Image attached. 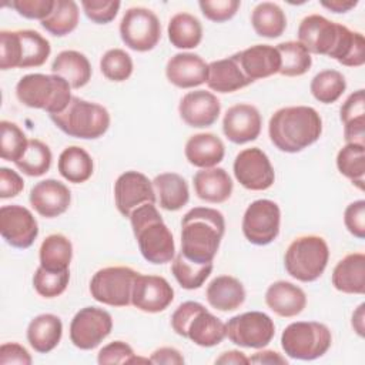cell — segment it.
Masks as SVG:
<instances>
[{"instance_id":"8992f818","label":"cell","mask_w":365,"mask_h":365,"mask_svg":"<svg viewBox=\"0 0 365 365\" xmlns=\"http://www.w3.org/2000/svg\"><path fill=\"white\" fill-rule=\"evenodd\" d=\"M51 53L50 41L36 30L0 31V68L40 67Z\"/></svg>"},{"instance_id":"b9f144b4","label":"cell","mask_w":365,"mask_h":365,"mask_svg":"<svg viewBox=\"0 0 365 365\" xmlns=\"http://www.w3.org/2000/svg\"><path fill=\"white\" fill-rule=\"evenodd\" d=\"M212 271V262L198 264L188 259L181 251L173 258L171 272L184 289H197L202 287Z\"/></svg>"},{"instance_id":"484cf974","label":"cell","mask_w":365,"mask_h":365,"mask_svg":"<svg viewBox=\"0 0 365 365\" xmlns=\"http://www.w3.org/2000/svg\"><path fill=\"white\" fill-rule=\"evenodd\" d=\"M192 182L197 197L211 204L225 202L234 188L230 174L221 167L201 168L194 174Z\"/></svg>"},{"instance_id":"83f0119b","label":"cell","mask_w":365,"mask_h":365,"mask_svg":"<svg viewBox=\"0 0 365 365\" xmlns=\"http://www.w3.org/2000/svg\"><path fill=\"white\" fill-rule=\"evenodd\" d=\"M336 291L344 294L365 292V255L364 252H351L338 261L331 277Z\"/></svg>"},{"instance_id":"7bdbcfd3","label":"cell","mask_w":365,"mask_h":365,"mask_svg":"<svg viewBox=\"0 0 365 365\" xmlns=\"http://www.w3.org/2000/svg\"><path fill=\"white\" fill-rule=\"evenodd\" d=\"M331 58L346 67H361L365 63V38L362 33L352 31L344 26Z\"/></svg>"},{"instance_id":"ffe728a7","label":"cell","mask_w":365,"mask_h":365,"mask_svg":"<svg viewBox=\"0 0 365 365\" xmlns=\"http://www.w3.org/2000/svg\"><path fill=\"white\" fill-rule=\"evenodd\" d=\"M262 118L252 104L240 103L231 106L222 118V133L234 144H245L258 138Z\"/></svg>"},{"instance_id":"74e56055","label":"cell","mask_w":365,"mask_h":365,"mask_svg":"<svg viewBox=\"0 0 365 365\" xmlns=\"http://www.w3.org/2000/svg\"><path fill=\"white\" fill-rule=\"evenodd\" d=\"M40 265L48 271H66L73 258L71 241L63 234L47 235L38 250Z\"/></svg>"},{"instance_id":"44dd1931","label":"cell","mask_w":365,"mask_h":365,"mask_svg":"<svg viewBox=\"0 0 365 365\" xmlns=\"http://www.w3.org/2000/svg\"><path fill=\"white\" fill-rule=\"evenodd\" d=\"M181 120L194 128L212 125L221 113V103L215 94L205 90L188 91L178 104Z\"/></svg>"},{"instance_id":"7dc6e473","label":"cell","mask_w":365,"mask_h":365,"mask_svg":"<svg viewBox=\"0 0 365 365\" xmlns=\"http://www.w3.org/2000/svg\"><path fill=\"white\" fill-rule=\"evenodd\" d=\"M133 58L123 48H110L100 60V70L110 81L121 83L128 80L133 74Z\"/></svg>"},{"instance_id":"4dcf8cb0","label":"cell","mask_w":365,"mask_h":365,"mask_svg":"<svg viewBox=\"0 0 365 365\" xmlns=\"http://www.w3.org/2000/svg\"><path fill=\"white\" fill-rule=\"evenodd\" d=\"M63 335V322L54 314H40L34 317L27 327V341L38 354L53 351Z\"/></svg>"},{"instance_id":"f5cc1de1","label":"cell","mask_w":365,"mask_h":365,"mask_svg":"<svg viewBox=\"0 0 365 365\" xmlns=\"http://www.w3.org/2000/svg\"><path fill=\"white\" fill-rule=\"evenodd\" d=\"M10 6L24 19L44 20L54 7V0H13Z\"/></svg>"},{"instance_id":"681fc988","label":"cell","mask_w":365,"mask_h":365,"mask_svg":"<svg viewBox=\"0 0 365 365\" xmlns=\"http://www.w3.org/2000/svg\"><path fill=\"white\" fill-rule=\"evenodd\" d=\"M198 6L205 19L215 21V23H224L235 16V13L238 11V9L241 6V1H238V0H200Z\"/></svg>"},{"instance_id":"603a6c76","label":"cell","mask_w":365,"mask_h":365,"mask_svg":"<svg viewBox=\"0 0 365 365\" xmlns=\"http://www.w3.org/2000/svg\"><path fill=\"white\" fill-rule=\"evenodd\" d=\"M167 80L178 88H194L207 83L208 64L194 53H177L165 66Z\"/></svg>"},{"instance_id":"60d3db41","label":"cell","mask_w":365,"mask_h":365,"mask_svg":"<svg viewBox=\"0 0 365 365\" xmlns=\"http://www.w3.org/2000/svg\"><path fill=\"white\" fill-rule=\"evenodd\" d=\"M275 48L281 58V76L298 77L311 68L312 57L299 41H284L277 44Z\"/></svg>"},{"instance_id":"d6a6232c","label":"cell","mask_w":365,"mask_h":365,"mask_svg":"<svg viewBox=\"0 0 365 365\" xmlns=\"http://www.w3.org/2000/svg\"><path fill=\"white\" fill-rule=\"evenodd\" d=\"M345 143L365 145V93L362 88L351 93L339 108Z\"/></svg>"},{"instance_id":"9a60e30c","label":"cell","mask_w":365,"mask_h":365,"mask_svg":"<svg viewBox=\"0 0 365 365\" xmlns=\"http://www.w3.org/2000/svg\"><path fill=\"white\" fill-rule=\"evenodd\" d=\"M237 181L247 190L264 191L275 181V171L268 155L258 147L240 151L232 164Z\"/></svg>"},{"instance_id":"8fae6325","label":"cell","mask_w":365,"mask_h":365,"mask_svg":"<svg viewBox=\"0 0 365 365\" xmlns=\"http://www.w3.org/2000/svg\"><path fill=\"white\" fill-rule=\"evenodd\" d=\"M120 37L134 51H150L161 38V23L157 14L145 7H130L120 21Z\"/></svg>"},{"instance_id":"ba28073f","label":"cell","mask_w":365,"mask_h":365,"mask_svg":"<svg viewBox=\"0 0 365 365\" xmlns=\"http://www.w3.org/2000/svg\"><path fill=\"white\" fill-rule=\"evenodd\" d=\"M329 259V247L319 235L297 237L284 255L285 271L297 281L312 282L318 279Z\"/></svg>"},{"instance_id":"277c9868","label":"cell","mask_w":365,"mask_h":365,"mask_svg":"<svg viewBox=\"0 0 365 365\" xmlns=\"http://www.w3.org/2000/svg\"><path fill=\"white\" fill-rule=\"evenodd\" d=\"M17 100L30 107L48 113V115L64 111L71 100V87L60 76L33 73L23 76L16 84Z\"/></svg>"},{"instance_id":"ac0fdd59","label":"cell","mask_w":365,"mask_h":365,"mask_svg":"<svg viewBox=\"0 0 365 365\" xmlns=\"http://www.w3.org/2000/svg\"><path fill=\"white\" fill-rule=\"evenodd\" d=\"M0 234L9 245L26 250L36 241L38 224L29 208L19 204L3 205L0 208Z\"/></svg>"},{"instance_id":"f907efd6","label":"cell","mask_w":365,"mask_h":365,"mask_svg":"<svg viewBox=\"0 0 365 365\" xmlns=\"http://www.w3.org/2000/svg\"><path fill=\"white\" fill-rule=\"evenodd\" d=\"M121 3L117 0L101 1V0H83L81 7L86 16L97 23V24H107L113 21L120 10Z\"/></svg>"},{"instance_id":"d4e9b609","label":"cell","mask_w":365,"mask_h":365,"mask_svg":"<svg viewBox=\"0 0 365 365\" xmlns=\"http://www.w3.org/2000/svg\"><path fill=\"white\" fill-rule=\"evenodd\" d=\"M265 304L278 317L292 318L307 307V295L289 281H275L265 291Z\"/></svg>"},{"instance_id":"9f6ffc18","label":"cell","mask_w":365,"mask_h":365,"mask_svg":"<svg viewBox=\"0 0 365 365\" xmlns=\"http://www.w3.org/2000/svg\"><path fill=\"white\" fill-rule=\"evenodd\" d=\"M33 362L29 351L17 344V342H4L0 346V364H20V365H30Z\"/></svg>"},{"instance_id":"7402d4cb","label":"cell","mask_w":365,"mask_h":365,"mask_svg":"<svg viewBox=\"0 0 365 365\" xmlns=\"http://www.w3.org/2000/svg\"><path fill=\"white\" fill-rule=\"evenodd\" d=\"M29 200L37 214L46 218H56L68 210L71 192L64 182L47 178L33 185Z\"/></svg>"},{"instance_id":"91938a15","label":"cell","mask_w":365,"mask_h":365,"mask_svg":"<svg viewBox=\"0 0 365 365\" xmlns=\"http://www.w3.org/2000/svg\"><path fill=\"white\" fill-rule=\"evenodd\" d=\"M215 364L242 365V364H250V361H248V356H245L244 352L237 351V349H231V351L222 352V354L215 359Z\"/></svg>"},{"instance_id":"e0dca14e","label":"cell","mask_w":365,"mask_h":365,"mask_svg":"<svg viewBox=\"0 0 365 365\" xmlns=\"http://www.w3.org/2000/svg\"><path fill=\"white\" fill-rule=\"evenodd\" d=\"M114 201L118 212L128 218L143 204H155L157 195L153 181L140 171H125L114 182Z\"/></svg>"},{"instance_id":"9c48e42d","label":"cell","mask_w":365,"mask_h":365,"mask_svg":"<svg viewBox=\"0 0 365 365\" xmlns=\"http://www.w3.org/2000/svg\"><path fill=\"white\" fill-rule=\"evenodd\" d=\"M332 334L325 324L317 321L291 322L281 335L282 351L292 359L312 361L328 352Z\"/></svg>"},{"instance_id":"6125c7cd","label":"cell","mask_w":365,"mask_h":365,"mask_svg":"<svg viewBox=\"0 0 365 365\" xmlns=\"http://www.w3.org/2000/svg\"><path fill=\"white\" fill-rule=\"evenodd\" d=\"M358 4L356 0H329L321 1V6L334 11V13H346Z\"/></svg>"},{"instance_id":"5bb4252c","label":"cell","mask_w":365,"mask_h":365,"mask_svg":"<svg viewBox=\"0 0 365 365\" xmlns=\"http://www.w3.org/2000/svg\"><path fill=\"white\" fill-rule=\"evenodd\" d=\"M113 318L110 312L98 307H84L76 312L70 322V341L83 351L98 346L111 332Z\"/></svg>"},{"instance_id":"f546056e","label":"cell","mask_w":365,"mask_h":365,"mask_svg":"<svg viewBox=\"0 0 365 365\" xmlns=\"http://www.w3.org/2000/svg\"><path fill=\"white\" fill-rule=\"evenodd\" d=\"M208 304L221 312L238 309L245 301V288L240 279L231 275L215 277L205 289Z\"/></svg>"},{"instance_id":"6f0895ef","label":"cell","mask_w":365,"mask_h":365,"mask_svg":"<svg viewBox=\"0 0 365 365\" xmlns=\"http://www.w3.org/2000/svg\"><path fill=\"white\" fill-rule=\"evenodd\" d=\"M151 364H167V365H182L184 356L181 352L171 346H161L155 349L150 356Z\"/></svg>"},{"instance_id":"52a82bcc","label":"cell","mask_w":365,"mask_h":365,"mask_svg":"<svg viewBox=\"0 0 365 365\" xmlns=\"http://www.w3.org/2000/svg\"><path fill=\"white\" fill-rule=\"evenodd\" d=\"M50 120L64 134L81 140L100 138L110 127V113L106 107L76 96L64 111L50 115Z\"/></svg>"},{"instance_id":"5b68a950","label":"cell","mask_w":365,"mask_h":365,"mask_svg":"<svg viewBox=\"0 0 365 365\" xmlns=\"http://www.w3.org/2000/svg\"><path fill=\"white\" fill-rule=\"evenodd\" d=\"M174 332L198 346L211 348L227 336L225 324L197 301H185L171 315Z\"/></svg>"},{"instance_id":"cb8c5ba5","label":"cell","mask_w":365,"mask_h":365,"mask_svg":"<svg viewBox=\"0 0 365 365\" xmlns=\"http://www.w3.org/2000/svg\"><path fill=\"white\" fill-rule=\"evenodd\" d=\"M234 56L245 77L252 83L279 73L281 58L274 46L255 44Z\"/></svg>"},{"instance_id":"680465c9","label":"cell","mask_w":365,"mask_h":365,"mask_svg":"<svg viewBox=\"0 0 365 365\" xmlns=\"http://www.w3.org/2000/svg\"><path fill=\"white\" fill-rule=\"evenodd\" d=\"M248 361L250 364H258V365H287L288 364L285 356L271 349L258 351L252 356H250Z\"/></svg>"},{"instance_id":"d590c367","label":"cell","mask_w":365,"mask_h":365,"mask_svg":"<svg viewBox=\"0 0 365 365\" xmlns=\"http://www.w3.org/2000/svg\"><path fill=\"white\" fill-rule=\"evenodd\" d=\"M170 43L182 50L195 48L202 40V26L201 21L185 11L174 14L167 26Z\"/></svg>"},{"instance_id":"7a4b0ae2","label":"cell","mask_w":365,"mask_h":365,"mask_svg":"<svg viewBox=\"0 0 365 365\" xmlns=\"http://www.w3.org/2000/svg\"><path fill=\"white\" fill-rule=\"evenodd\" d=\"M322 134V120L309 106H291L277 110L268 123L271 143L282 153H299Z\"/></svg>"},{"instance_id":"8d00e7d4","label":"cell","mask_w":365,"mask_h":365,"mask_svg":"<svg viewBox=\"0 0 365 365\" xmlns=\"http://www.w3.org/2000/svg\"><path fill=\"white\" fill-rule=\"evenodd\" d=\"M254 31L265 38H277L287 29V17L282 9L272 1L258 3L251 13Z\"/></svg>"},{"instance_id":"ab89813d","label":"cell","mask_w":365,"mask_h":365,"mask_svg":"<svg viewBox=\"0 0 365 365\" xmlns=\"http://www.w3.org/2000/svg\"><path fill=\"white\" fill-rule=\"evenodd\" d=\"M336 168L359 190H364L365 145L346 143L336 154Z\"/></svg>"},{"instance_id":"94428289","label":"cell","mask_w":365,"mask_h":365,"mask_svg":"<svg viewBox=\"0 0 365 365\" xmlns=\"http://www.w3.org/2000/svg\"><path fill=\"white\" fill-rule=\"evenodd\" d=\"M351 325L354 328V331L364 338L365 336V304H359L358 308L354 311L352 314V319H351Z\"/></svg>"},{"instance_id":"e575fe53","label":"cell","mask_w":365,"mask_h":365,"mask_svg":"<svg viewBox=\"0 0 365 365\" xmlns=\"http://www.w3.org/2000/svg\"><path fill=\"white\" fill-rule=\"evenodd\" d=\"M57 170L60 175L73 184L86 182L94 170L91 155L78 145L66 147L57 161Z\"/></svg>"},{"instance_id":"30bf717a","label":"cell","mask_w":365,"mask_h":365,"mask_svg":"<svg viewBox=\"0 0 365 365\" xmlns=\"http://www.w3.org/2000/svg\"><path fill=\"white\" fill-rule=\"evenodd\" d=\"M138 272L130 267L114 265L98 269L90 281L91 297L104 305L127 307Z\"/></svg>"},{"instance_id":"3957f363","label":"cell","mask_w":365,"mask_h":365,"mask_svg":"<svg viewBox=\"0 0 365 365\" xmlns=\"http://www.w3.org/2000/svg\"><path fill=\"white\" fill-rule=\"evenodd\" d=\"M130 222L141 255L151 264H165L175 257L174 237L155 204H143L130 214Z\"/></svg>"},{"instance_id":"2e32d148","label":"cell","mask_w":365,"mask_h":365,"mask_svg":"<svg viewBox=\"0 0 365 365\" xmlns=\"http://www.w3.org/2000/svg\"><path fill=\"white\" fill-rule=\"evenodd\" d=\"M342 29L344 24L341 23L331 21L321 14H309L298 26V41L309 54L331 57L339 41Z\"/></svg>"},{"instance_id":"db71d44e","label":"cell","mask_w":365,"mask_h":365,"mask_svg":"<svg viewBox=\"0 0 365 365\" xmlns=\"http://www.w3.org/2000/svg\"><path fill=\"white\" fill-rule=\"evenodd\" d=\"M345 228L356 238H365V201L356 200L346 205L344 211Z\"/></svg>"},{"instance_id":"ee69618b","label":"cell","mask_w":365,"mask_h":365,"mask_svg":"<svg viewBox=\"0 0 365 365\" xmlns=\"http://www.w3.org/2000/svg\"><path fill=\"white\" fill-rule=\"evenodd\" d=\"M311 94L322 104H332L346 90V80L338 70H322L314 76L309 84Z\"/></svg>"},{"instance_id":"d6986e66","label":"cell","mask_w":365,"mask_h":365,"mask_svg":"<svg viewBox=\"0 0 365 365\" xmlns=\"http://www.w3.org/2000/svg\"><path fill=\"white\" fill-rule=\"evenodd\" d=\"M173 299L174 289L164 277L138 272L131 291V304L137 309L148 314H157L167 309Z\"/></svg>"},{"instance_id":"6da1fadb","label":"cell","mask_w":365,"mask_h":365,"mask_svg":"<svg viewBox=\"0 0 365 365\" xmlns=\"http://www.w3.org/2000/svg\"><path fill=\"white\" fill-rule=\"evenodd\" d=\"M224 232L225 220L221 211L194 207L181 220V252L198 264L212 262Z\"/></svg>"},{"instance_id":"836d02e7","label":"cell","mask_w":365,"mask_h":365,"mask_svg":"<svg viewBox=\"0 0 365 365\" xmlns=\"http://www.w3.org/2000/svg\"><path fill=\"white\" fill-rule=\"evenodd\" d=\"M153 187L160 207L167 211H178L190 200L188 184L177 173H161L154 177Z\"/></svg>"},{"instance_id":"1f68e13d","label":"cell","mask_w":365,"mask_h":365,"mask_svg":"<svg viewBox=\"0 0 365 365\" xmlns=\"http://www.w3.org/2000/svg\"><path fill=\"white\" fill-rule=\"evenodd\" d=\"M51 73L63 77L71 88H81L91 80V64L88 58L77 50L60 51L51 63Z\"/></svg>"},{"instance_id":"4316f807","label":"cell","mask_w":365,"mask_h":365,"mask_svg":"<svg viewBox=\"0 0 365 365\" xmlns=\"http://www.w3.org/2000/svg\"><path fill=\"white\" fill-rule=\"evenodd\" d=\"M187 161L198 168L217 167L225 155L222 140L212 133H198L191 135L184 147Z\"/></svg>"},{"instance_id":"7c38bea8","label":"cell","mask_w":365,"mask_h":365,"mask_svg":"<svg viewBox=\"0 0 365 365\" xmlns=\"http://www.w3.org/2000/svg\"><path fill=\"white\" fill-rule=\"evenodd\" d=\"M225 332L228 339L238 346L261 349L272 341L275 325L265 312L248 311L230 318L225 324Z\"/></svg>"},{"instance_id":"bcb514c9","label":"cell","mask_w":365,"mask_h":365,"mask_svg":"<svg viewBox=\"0 0 365 365\" xmlns=\"http://www.w3.org/2000/svg\"><path fill=\"white\" fill-rule=\"evenodd\" d=\"M29 145V140L23 130L11 121H0V155L6 161L16 163L23 157Z\"/></svg>"},{"instance_id":"4fadbf2b","label":"cell","mask_w":365,"mask_h":365,"mask_svg":"<svg viewBox=\"0 0 365 365\" xmlns=\"http://www.w3.org/2000/svg\"><path fill=\"white\" fill-rule=\"evenodd\" d=\"M281 210L272 200L252 201L242 217V234L254 245H268L279 234Z\"/></svg>"},{"instance_id":"f35d334b","label":"cell","mask_w":365,"mask_h":365,"mask_svg":"<svg viewBox=\"0 0 365 365\" xmlns=\"http://www.w3.org/2000/svg\"><path fill=\"white\" fill-rule=\"evenodd\" d=\"M80 19L78 6L74 0H54L53 11L40 21L41 27L56 37H64L76 30Z\"/></svg>"},{"instance_id":"816d5d0a","label":"cell","mask_w":365,"mask_h":365,"mask_svg":"<svg viewBox=\"0 0 365 365\" xmlns=\"http://www.w3.org/2000/svg\"><path fill=\"white\" fill-rule=\"evenodd\" d=\"M133 348L123 341H113L103 346L98 351L97 362L100 365H111V364H130L134 358Z\"/></svg>"},{"instance_id":"f6af8a7d","label":"cell","mask_w":365,"mask_h":365,"mask_svg":"<svg viewBox=\"0 0 365 365\" xmlns=\"http://www.w3.org/2000/svg\"><path fill=\"white\" fill-rule=\"evenodd\" d=\"M51 150L46 143L37 138L29 140L26 153L14 164L16 167L29 177L44 175L51 167Z\"/></svg>"},{"instance_id":"f1b7e54d","label":"cell","mask_w":365,"mask_h":365,"mask_svg":"<svg viewBox=\"0 0 365 365\" xmlns=\"http://www.w3.org/2000/svg\"><path fill=\"white\" fill-rule=\"evenodd\" d=\"M252 81L242 73L235 56L211 61L208 64L207 86L217 93H234L250 86Z\"/></svg>"},{"instance_id":"11a10c76","label":"cell","mask_w":365,"mask_h":365,"mask_svg":"<svg viewBox=\"0 0 365 365\" xmlns=\"http://www.w3.org/2000/svg\"><path fill=\"white\" fill-rule=\"evenodd\" d=\"M24 188V181L17 171L1 167L0 168V198H13Z\"/></svg>"},{"instance_id":"c3c4849f","label":"cell","mask_w":365,"mask_h":365,"mask_svg":"<svg viewBox=\"0 0 365 365\" xmlns=\"http://www.w3.org/2000/svg\"><path fill=\"white\" fill-rule=\"evenodd\" d=\"M70 281V271H48L38 265L33 275V287L40 297L56 298L61 295Z\"/></svg>"}]
</instances>
